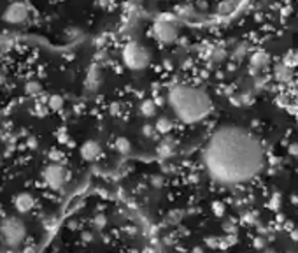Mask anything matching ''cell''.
<instances>
[{
	"label": "cell",
	"mask_w": 298,
	"mask_h": 253,
	"mask_svg": "<svg viewBox=\"0 0 298 253\" xmlns=\"http://www.w3.org/2000/svg\"><path fill=\"white\" fill-rule=\"evenodd\" d=\"M205 169L214 179L228 185L254 179L265 165L263 146L249 130L221 126L204 148Z\"/></svg>",
	"instance_id": "obj_1"
},
{
	"label": "cell",
	"mask_w": 298,
	"mask_h": 253,
	"mask_svg": "<svg viewBox=\"0 0 298 253\" xmlns=\"http://www.w3.org/2000/svg\"><path fill=\"white\" fill-rule=\"evenodd\" d=\"M168 106L183 123H198L213 111V101L202 88L193 85H175L168 92Z\"/></svg>",
	"instance_id": "obj_2"
},
{
	"label": "cell",
	"mask_w": 298,
	"mask_h": 253,
	"mask_svg": "<svg viewBox=\"0 0 298 253\" xmlns=\"http://www.w3.org/2000/svg\"><path fill=\"white\" fill-rule=\"evenodd\" d=\"M26 229L21 220L18 218H5L0 225V238L9 248H18L25 241Z\"/></svg>",
	"instance_id": "obj_3"
},
{
	"label": "cell",
	"mask_w": 298,
	"mask_h": 253,
	"mask_svg": "<svg viewBox=\"0 0 298 253\" xmlns=\"http://www.w3.org/2000/svg\"><path fill=\"white\" fill-rule=\"evenodd\" d=\"M149 51L139 42H128L123 48V62L130 71H142L149 65Z\"/></svg>",
	"instance_id": "obj_4"
},
{
	"label": "cell",
	"mask_w": 298,
	"mask_h": 253,
	"mask_svg": "<svg viewBox=\"0 0 298 253\" xmlns=\"http://www.w3.org/2000/svg\"><path fill=\"white\" fill-rule=\"evenodd\" d=\"M44 181L48 183L49 188L58 190L65 185L67 181V171H65L62 165L58 164H51L44 169Z\"/></svg>",
	"instance_id": "obj_5"
},
{
	"label": "cell",
	"mask_w": 298,
	"mask_h": 253,
	"mask_svg": "<svg viewBox=\"0 0 298 253\" xmlns=\"http://www.w3.org/2000/svg\"><path fill=\"white\" fill-rule=\"evenodd\" d=\"M153 32H154V37L160 42H163V44H170V42H174L175 37H177V28H175L170 21H165V19H160L158 23H154Z\"/></svg>",
	"instance_id": "obj_6"
},
{
	"label": "cell",
	"mask_w": 298,
	"mask_h": 253,
	"mask_svg": "<svg viewBox=\"0 0 298 253\" xmlns=\"http://www.w3.org/2000/svg\"><path fill=\"white\" fill-rule=\"evenodd\" d=\"M14 206L19 213H28L35 206V201L30 194H19L14 199Z\"/></svg>",
	"instance_id": "obj_7"
},
{
	"label": "cell",
	"mask_w": 298,
	"mask_h": 253,
	"mask_svg": "<svg viewBox=\"0 0 298 253\" xmlns=\"http://www.w3.org/2000/svg\"><path fill=\"white\" fill-rule=\"evenodd\" d=\"M81 153L86 160H95V158L100 155V146H98L95 141H88L86 144H82Z\"/></svg>",
	"instance_id": "obj_8"
},
{
	"label": "cell",
	"mask_w": 298,
	"mask_h": 253,
	"mask_svg": "<svg viewBox=\"0 0 298 253\" xmlns=\"http://www.w3.org/2000/svg\"><path fill=\"white\" fill-rule=\"evenodd\" d=\"M141 113L144 116H153L156 113V104L153 101H144L141 104Z\"/></svg>",
	"instance_id": "obj_9"
},
{
	"label": "cell",
	"mask_w": 298,
	"mask_h": 253,
	"mask_svg": "<svg viewBox=\"0 0 298 253\" xmlns=\"http://www.w3.org/2000/svg\"><path fill=\"white\" fill-rule=\"evenodd\" d=\"M170 126H172L170 120H167V118H160V120H158V123H156V130H158V132H161V134H167V132L170 130Z\"/></svg>",
	"instance_id": "obj_10"
},
{
	"label": "cell",
	"mask_w": 298,
	"mask_h": 253,
	"mask_svg": "<svg viewBox=\"0 0 298 253\" xmlns=\"http://www.w3.org/2000/svg\"><path fill=\"white\" fill-rule=\"evenodd\" d=\"M267 56L263 55V53H256V55H253V58H251V63H253V67H263L265 63H267Z\"/></svg>",
	"instance_id": "obj_11"
},
{
	"label": "cell",
	"mask_w": 298,
	"mask_h": 253,
	"mask_svg": "<svg viewBox=\"0 0 298 253\" xmlns=\"http://www.w3.org/2000/svg\"><path fill=\"white\" fill-rule=\"evenodd\" d=\"M118 148L125 153V151H128V149H130V144H128L125 139H119V141H118Z\"/></svg>",
	"instance_id": "obj_12"
},
{
	"label": "cell",
	"mask_w": 298,
	"mask_h": 253,
	"mask_svg": "<svg viewBox=\"0 0 298 253\" xmlns=\"http://www.w3.org/2000/svg\"><path fill=\"white\" fill-rule=\"evenodd\" d=\"M291 153H293V156H298V144L297 146H291Z\"/></svg>",
	"instance_id": "obj_13"
}]
</instances>
